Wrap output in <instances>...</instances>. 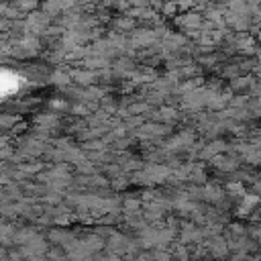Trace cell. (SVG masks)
Here are the masks:
<instances>
[]
</instances>
